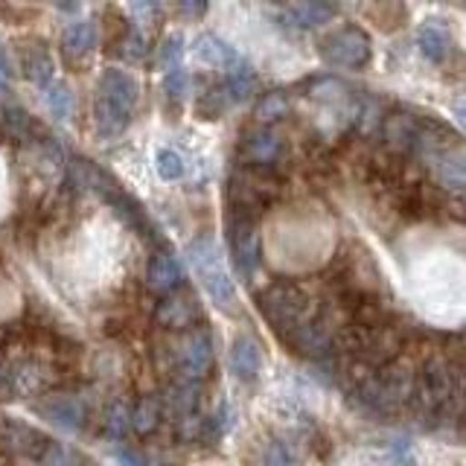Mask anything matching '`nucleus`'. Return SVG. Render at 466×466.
Segmentation results:
<instances>
[{"label": "nucleus", "instance_id": "nucleus-1", "mask_svg": "<svg viewBox=\"0 0 466 466\" xmlns=\"http://www.w3.org/2000/svg\"><path fill=\"white\" fill-rule=\"evenodd\" d=\"M155 364L160 373H172L184 382H201L216 364V347L213 332L208 327H196L172 335L155 347Z\"/></svg>", "mask_w": 466, "mask_h": 466}, {"label": "nucleus", "instance_id": "nucleus-2", "mask_svg": "<svg viewBox=\"0 0 466 466\" xmlns=\"http://www.w3.org/2000/svg\"><path fill=\"white\" fill-rule=\"evenodd\" d=\"M137 82L120 67H106L96 85L94 123L102 137H120L131 123V114L137 106Z\"/></svg>", "mask_w": 466, "mask_h": 466}, {"label": "nucleus", "instance_id": "nucleus-3", "mask_svg": "<svg viewBox=\"0 0 466 466\" xmlns=\"http://www.w3.org/2000/svg\"><path fill=\"white\" fill-rule=\"evenodd\" d=\"M280 175L274 169H262V167H245L239 164L230 172L228 178V213L230 216H245V218H257L266 213L271 204L280 196Z\"/></svg>", "mask_w": 466, "mask_h": 466}, {"label": "nucleus", "instance_id": "nucleus-4", "mask_svg": "<svg viewBox=\"0 0 466 466\" xmlns=\"http://www.w3.org/2000/svg\"><path fill=\"white\" fill-rule=\"evenodd\" d=\"M414 373L405 364H385L356 385V397L368 414H393L405 402H411Z\"/></svg>", "mask_w": 466, "mask_h": 466}, {"label": "nucleus", "instance_id": "nucleus-5", "mask_svg": "<svg viewBox=\"0 0 466 466\" xmlns=\"http://www.w3.org/2000/svg\"><path fill=\"white\" fill-rule=\"evenodd\" d=\"M187 262H189V268L196 271L201 286L208 289V295L213 298L218 309L222 312L237 309V286H233L222 262V254H218V245L210 233H201V237H196L187 245Z\"/></svg>", "mask_w": 466, "mask_h": 466}, {"label": "nucleus", "instance_id": "nucleus-6", "mask_svg": "<svg viewBox=\"0 0 466 466\" xmlns=\"http://www.w3.org/2000/svg\"><path fill=\"white\" fill-rule=\"evenodd\" d=\"M259 309L266 315L268 324L280 332V339L300 327L306 320V309H309V298L298 283H289V280H274L268 289L259 291Z\"/></svg>", "mask_w": 466, "mask_h": 466}, {"label": "nucleus", "instance_id": "nucleus-7", "mask_svg": "<svg viewBox=\"0 0 466 466\" xmlns=\"http://www.w3.org/2000/svg\"><path fill=\"white\" fill-rule=\"evenodd\" d=\"M341 344L353 353V359H359L368 368H385L393 359L400 356L402 350V335L393 324H379V327H356L350 329Z\"/></svg>", "mask_w": 466, "mask_h": 466}, {"label": "nucleus", "instance_id": "nucleus-8", "mask_svg": "<svg viewBox=\"0 0 466 466\" xmlns=\"http://www.w3.org/2000/svg\"><path fill=\"white\" fill-rule=\"evenodd\" d=\"M455 393H458V379L451 373V364L446 359H431L414 376L411 402L417 408V414H437L449 408Z\"/></svg>", "mask_w": 466, "mask_h": 466}, {"label": "nucleus", "instance_id": "nucleus-9", "mask_svg": "<svg viewBox=\"0 0 466 466\" xmlns=\"http://www.w3.org/2000/svg\"><path fill=\"white\" fill-rule=\"evenodd\" d=\"M318 56L332 67H347V70H361L370 65V35L361 26H339L327 33L318 44Z\"/></svg>", "mask_w": 466, "mask_h": 466}, {"label": "nucleus", "instance_id": "nucleus-10", "mask_svg": "<svg viewBox=\"0 0 466 466\" xmlns=\"http://www.w3.org/2000/svg\"><path fill=\"white\" fill-rule=\"evenodd\" d=\"M155 320L164 329L187 332V329H196L204 324V306L193 289L181 286V289L169 291V295H164V300L157 303Z\"/></svg>", "mask_w": 466, "mask_h": 466}, {"label": "nucleus", "instance_id": "nucleus-11", "mask_svg": "<svg viewBox=\"0 0 466 466\" xmlns=\"http://www.w3.org/2000/svg\"><path fill=\"white\" fill-rule=\"evenodd\" d=\"M228 239H230V254L237 262V271L242 277H251L259 268V228L254 218L245 216H230L228 213Z\"/></svg>", "mask_w": 466, "mask_h": 466}, {"label": "nucleus", "instance_id": "nucleus-12", "mask_svg": "<svg viewBox=\"0 0 466 466\" xmlns=\"http://www.w3.org/2000/svg\"><path fill=\"white\" fill-rule=\"evenodd\" d=\"M286 344L295 350V353L306 356V359H327L335 347V329H332V320L327 315H318V318H306L300 327H295L286 335Z\"/></svg>", "mask_w": 466, "mask_h": 466}, {"label": "nucleus", "instance_id": "nucleus-13", "mask_svg": "<svg viewBox=\"0 0 466 466\" xmlns=\"http://www.w3.org/2000/svg\"><path fill=\"white\" fill-rule=\"evenodd\" d=\"M33 408L44 420H50L53 426L73 431V434H79L85 429V422H87V408H85L82 397H76V393H62V390L44 393V397H38L33 402Z\"/></svg>", "mask_w": 466, "mask_h": 466}, {"label": "nucleus", "instance_id": "nucleus-14", "mask_svg": "<svg viewBox=\"0 0 466 466\" xmlns=\"http://www.w3.org/2000/svg\"><path fill=\"white\" fill-rule=\"evenodd\" d=\"M286 152H289L286 137L277 135L274 128H257L251 135H245L239 143V157L245 167L274 169L286 157Z\"/></svg>", "mask_w": 466, "mask_h": 466}, {"label": "nucleus", "instance_id": "nucleus-15", "mask_svg": "<svg viewBox=\"0 0 466 466\" xmlns=\"http://www.w3.org/2000/svg\"><path fill=\"white\" fill-rule=\"evenodd\" d=\"M106 198H108L111 208L116 210V216H123V222H126L131 230H137L146 242H152V245H157V248H160L157 254L169 251V248H164V237H160V233H157V225L152 222L149 216H146L143 204H140L135 196H128L126 189H123L120 184H116V187H111V189H108Z\"/></svg>", "mask_w": 466, "mask_h": 466}, {"label": "nucleus", "instance_id": "nucleus-16", "mask_svg": "<svg viewBox=\"0 0 466 466\" xmlns=\"http://www.w3.org/2000/svg\"><path fill=\"white\" fill-rule=\"evenodd\" d=\"M50 443L53 441L44 431L26 426V422H18V420H6V426H4V449L9 451V455L21 458V461L38 463Z\"/></svg>", "mask_w": 466, "mask_h": 466}, {"label": "nucleus", "instance_id": "nucleus-17", "mask_svg": "<svg viewBox=\"0 0 466 466\" xmlns=\"http://www.w3.org/2000/svg\"><path fill=\"white\" fill-rule=\"evenodd\" d=\"M193 58L204 67H225V73H233L248 65L237 50L228 47V44L213 33H201L193 41Z\"/></svg>", "mask_w": 466, "mask_h": 466}, {"label": "nucleus", "instance_id": "nucleus-18", "mask_svg": "<svg viewBox=\"0 0 466 466\" xmlns=\"http://www.w3.org/2000/svg\"><path fill=\"white\" fill-rule=\"evenodd\" d=\"M382 137L393 152H400V155L414 152L417 140H420V120L414 114L393 111L385 116V123H382Z\"/></svg>", "mask_w": 466, "mask_h": 466}, {"label": "nucleus", "instance_id": "nucleus-19", "mask_svg": "<svg viewBox=\"0 0 466 466\" xmlns=\"http://www.w3.org/2000/svg\"><path fill=\"white\" fill-rule=\"evenodd\" d=\"M230 370L239 382H254L262 370V350L259 341L251 335H239L237 341L230 344Z\"/></svg>", "mask_w": 466, "mask_h": 466}, {"label": "nucleus", "instance_id": "nucleus-20", "mask_svg": "<svg viewBox=\"0 0 466 466\" xmlns=\"http://www.w3.org/2000/svg\"><path fill=\"white\" fill-rule=\"evenodd\" d=\"M18 58L24 67V76L35 85H50L53 82V56L41 41H18Z\"/></svg>", "mask_w": 466, "mask_h": 466}, {"label": "nucleus", "instance_id": "nucleus-21", "mask_svg": "<svg viewBox=\"0 0 466 466\" xmlns=\"http://www.w3.org/2000/svg\"><path fill=\"white\" fill-rule=\"evenodd\" d=\"M198 402H201V385L198 382H184V379H175V382L167 388L164 397H160L164 414H172L175 420L198 414Z\"/></svg>", "mask_w": 466, "mask_h": 466}, {"label": "nucleus", "instance_id": "nucleus-22", "mask_svg": "<svg viewBox=\"0 0 466 466\" xmlns=\"http://www.w3.org/2000/svg\"><path fill=\"white\" fill-rule=\"evenodd\" d=\"M67 181L70 187L76 189H96V193L106 196L111 187H116V181L111 178V175L96 167L94 160H87V157H73L70 164H67Z\"/></svg>", "mask_w": 466, "mask_h": 466}, {"label": "nucleus", "instance_id": "nucleus-23", "mask_svg": "<svg viewBox=\"0 0 466 466\" xmlns=\"http://www.w3.org/2000/svg\"><path fill=\"white\" fill-rule=\"evenodd\" d=\"M146 280H149V289L160 291V295H169V291L184 286V268L169 251L155 254L149 262V271H146Z\"/></svg>", "mask_w": 466, "mask_h": 466}, {"label": "nucleus", "instance_id": "nucleus-24", "mask_svg": "<svg viewBox=\"0 0 466 466\" xmlns=\"http://www.w3.org/2000/svg\"><path fill=\"white\" fill-rule=\"evenodd\" d=\"M0 135L15 140V143H26V140H44L41 126L21 108H0Z\"/></svg>", "mask_w": 466, "mask_h": 466}, {"label": "nucleus", "instance_id": "nucleus-25", "mask_svg": "<svg viewBox=\"0 0 466 466\" xmlns=\"http://www.w3.org/2000/svg\"><path fill=\"white\" fill-rule=\"evenodd\" d=\"M96 47V24L94 21H73L62 33V53L76 62Z\"/></svg>", "mask_w": 466, "mask_h": 466}, {"label": "nucleus", "instance_id": "nucleus-26", "mask_svg": "<svg viewBox=\"0 0 466 466\" xmlns=\"http://www.w3.org/2000/svg\"><path fill=\"white\" fill-rule=\"evenodd\" d=\"M417 41H420L422 56H426L429 62H434V65L446 62L449 53H451V35H449V29L443 24H437V21L422 24Z\"/></svg>", "mask_w": 466, "mask_h": 466}, {"label": "nucleus", "instance_id": "nucleus-27", "mask_svg": "<svg viewBox=\"0 0 466 466\" xmlns=\"http://www.w3.org/2000/svg\"><path fill=\"white\" fill-rule=\"evenodd\" d=\"M431 169L437 175V181H441L446 189H455L461 193L463 189V155H461V143L451 146V149L441 152L431 157Z\"/></svg>", "mask_w": 466, "mask_h": 466}, {"label": "nucleus", "instance_id": "nucleus-28", "mask_svg": "<svg viewBox=\"0 0 466 466\" xmlns=\"http://www.w3.org/2000/svg\"><path fill=\"white\" fill-rule=\"evenodd\" d=\"M335 12H339L335 4H318V0H306V4H289L286 6V15L291 18V24L306 26V29L327 24Z\"/></svg>", "mask_w": 466, "mask_h": 466}, {"label": "nucleus", "instance_id": "nucleus-29", "mask_svg": "<svg viewBox=\"0 0 466 466\" xmlns=\"http://www.w3.org/2000/svg\"><path fill=\"white\" fill-rule=\"evenodd\" d=\"M128 414H131V429L140 437H149L157 431L160 420H164V405H160V397H143Z\"/></svg>", "mask_w": 466, "mask_h": 466}, {"label": "nucleus", "instance_id": "nucleus-30", "mask_svg": "<svg viewBox=\"0 0 466 466\" xmlns=\"http://www.w3.org/2000/svg\"><path fill=\"white\" fill-rule=\"evenodd\" d=\"M222 87H225V94L230 99V106H239V102L251 99L257 94V73L251 70V65H245L239 70L228 73Z\"/></svg>", "mask_w": 466, "mask_h": 466}, {"label": "nucleus", "instance_id": "nucleus-31", "mask_svg": "<svg viewBox=\"0 0 466 466\" xmlns=\"http://www.w3.org/2000/svg\"><path fill=\"white\" fill-rule=\"evenodd\" d=\"M286 114H289V94L286 91H268L257 102L254 120L262 128H271L274 123H280Z\"/></svg>", "mask_w": 466, "mask_h": 466}, {"label": "nucleus", "instance_id": "nucleus-32", "mask_svg": "<svg viewBox=\"0 0 466 466\" xmlns=\"http://www.w3.org/2000/svg\"><path fill=\"white\" fill-rule=\"evenodd\" d=\"M228 108H230V99L225 94L222 82L204 87V91L196 96V114L201 116V120H218Z\"/></svg>", "mask_w": 466, "mask_h": 466}, {"label": "nucleus", "instance_id": "nucleus-33", "mask_svg": "<svg viewBox=\"0 0 466 466\" xmlns=\"http://www.w3.org/2000/svg\"><path fill=\"white\" fill-rule=\"evenodd\" d=\"M44 102H47V108L56 120H67V116L73 114V91L65 82L44 85Z\"/></svg>", "mask_w": 466, "mask_h": 466}, {"label": "nucleus", "instance_id": "nucleus-34", "mask_svg": "<svg viewBox=\"0 0 466 466\" xmlns=\"http://www.w3.org/2000/svg\"><path fill=\"white\" fill-rule=\"evenodd\" d=\"M181 58H184V38L178 33H172V35H167L164 41H160V47L155 53L157 70H164V73L178 70L181 67Z\"/></svg>", "mask_w": 466, "mask_h": 466}, {"label": "nucleus", "instance_id": "nucleus-35", "mask_svg": "<svg viewBox=\"0 0 466 466\" xmlns=\"http://www.w3.org/2000/svg\"><path fill=\"white\" fill-rule=\"evenodd\" d=\"M38 466H91L82 451L70 449V446H58V443H50L47 451L41 455Z\"/></svg>", "mask_w": 466, "mask_h": 466}, {"label": "nucleus", "instance_id": "nucleus-36", "mask_svg": "<svg viewBox=\"0 0 466 466\" xmlns=\"http://www.w3.org/2000/svg\"><path fill=\"white\" fill-rule=\"evenodd\" d=\"M364 466H417V458L411 451V443L400 441V443H393L388 451H382V455L370 458Z\"/></svg>", "mask_w": 466, "mask_h": 466}, {"label": "nucleus", "instance_id": "nucleus-37", "mask_svg": "<svg viewBox=\"0 0 466 466\" xmlns=\"http://www.w3.org/2000/svg\"><path fill=\"white\" fill-rule=\"evenodd\" d=\"M155 169L160 175V181H181L184 178V157L172 149H160L155 157Z\"/></svg>", "mask_w": 466, "mask_h": 466}, {"label": "nucleus", "instance_id": "nucleus-38", "mask_svg": "<svg viewBox=\"0 0 466 466\" xmlns=\"http://www.w3.org/2000/svg\"><path fill=\"white\" fill-rule=\"evenodd\" d=\"M131 429V414H128V408L123 402H114L111 405V411L106 417V434L111 437V441H123V437L128 434Z\"/></svg>", "mask_w": 466, "mask_h": 466}, {"label": "nucleus", "instance_id": "nucleus-39", "mask_svg": "<svg viewBox=\"0 0 466 466\" xmlns=\"http://www.w3.org/2000/svg\"><path fill=\"white\" fill-rule=\"evenodd\" d=\"M266 466H300V458H298V451L291 449V443L289 441H274L268 449H266Z\"/></svg>", "mask_w": 466, "mask_h": 466}, {"label": "nucleus", "instance_id": "nucleus-40", "mask_svg": "<svg viewBox=\"0 0 466 466\" xmlns=\"http://www.w3.org/2000/svg\"><path fill=\"white\" fill-rule=\"evenodd\" d=\"M120 56L128 58V62H140L146 56V35L140 29H135V26L126 29V35L120 38Z\"/></svg>", "mask_w": 466, "mask_h": 466}, {"label": "nucleus", "instance_id": "nucleus-41", "mask_svg": "<svg viewBox=\"0 0 466 466\" xmlns=\"http://www.w3.org/2000/svg\"><path fill=\"white\" fill-rule=\"evenodd\" d=\"M189 91V76L178 67V70H169L164 73V94L175 102H181Z\"/></svg>", "mask_w": 466, "mask_h": 466}, {"label": "nucleus", "instance_id": "nucleus-42", "mask_svg": "<svg viewBox=\"0 0 466 466\" xmlns=\"http://www.w3.org/2000/svg\"><path fill=\"white\" fill-rule=\"evenodd\" d=\"M204 422H208V417L201 414H189V417H181L178 420V441L189 443V441H204Z\"/></svg>", "mask_w": 466, "mask_h": 466}, {"label": "nucleus", "instance_id": "nucleus-43", "mask_svg": "<svg viewBox=\"0 0 466 466\" xmlns=\"http://www.w3.org/2000/svg\"><path fill=\"white\" fill-rule=\"evenodd\" d=\"M178 12L184 15V18L196 21V18H201L204 12H208V4H198V0H189V4H178Z\"/></svg>", "mask_w": 466, "mask_h": 466}, {"label": "nucleus", "instance_id": "nucleus-44", "mask_svg": "<svg viewBox=\"0 0 466 466\" xmlns=\"http://www.w3.org/2000/svg\"><path fill=\"white\" fill-rule=\"evenodd\" d=\"M15 393V376L0 364V400H9Z\"/></svg>", "mask_w": 466, "mask_h": 466}, {"label": "nucleus", "instance_id": "nucleus-45", "mask_svg": "<svg viewBox=\"0 0 466 466\" xmlns=\"http://www.w3.org/2000/svg\"><path fill=\"white\" fill-rule=\"evenodd\" d=\"M116 461H120V466H146V461H143V458H137L135 451H128V449L116 451Z\"/></svg>", "mask_w": 466, "mask_h": 466}, {"label": "nucleus", "instance_id": "nucleus-46", "mask_svg": "<svg viewBox=\"0 0 466 466\" xmlns=\"http://www.w3.org/2000/svg\"><path fill=\"white\" fill-rule=\"evenodd\" d=\"M131 12L143 15V18H149L152 12H157V4H131Z\"/></svg>", "mask_w": 466, "mask_h": 466}, {"label": "nucleus", "instance_id": "nucleus-47", "mask_svg": "<svg viewBox=\"0 0 466 466\" xmlns=\"http://www.w3.org/2000/svg\"><path fill=\"white\" fill-rule=\"evenodd\" d=\"M58 9H62V12H70V15H76V12H79V4H58Z\"/></svg>", "mask_w": 466, "mask_h": 466}, {"label": "nucleus", "instance_id": "nucleus-48", "mask_svg": "<svg viewBox=\"0 0 466 466\" xmlns=\"http://www.w3.org/2000/svg\"><path fill=\"white\" fill-rule=\"evenodd\" d=\"M0 87H6V79L4 76H0Z\"/></svg>", "mask_w": 466, "mask_h": 466}]
</instances>
